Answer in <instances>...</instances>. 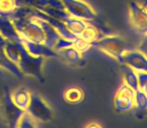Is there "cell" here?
<instances>
[{
  "label": "cell",
  "instance_id": "3957f363",
  "mask_svg": "<svg viewBox=\"0 0 147 128\" xmlns=\"http://www.w3.org/2000/svg\"><path fill=\"white\" fill-rule=\"evenodd\" d=\"M134 96H135V90L125 84L120 85L118 88L116 94H115L113 105L114 109L118 112H129L134 109Z\"/></svg>",
  "mask_w": 147,
  "mask_h": 128
},
{
  "label": "cell",
  "instance_id": "7a4b0ae2",
  "mask_svg": "<svg viewBox=\"0 0 147 128\" xmlns=\"http://www.w3.org/2000/svg\"><path fill=\"white\" fill-rule=\"evenodd\" d=\"M128 18L132 29L137 34L147 35V7L137 3L131 2L128 6Z\"/></svg>",
  "mask_w": 147,
  "mask_h": 128
},
{
  "label": "cell",
  "instance_id": "5b68a950",
  "mask_svg": "<svg viewBox=\"0 0 147 128\" xmlns=\"http://www.w3.org/2000/svg\"><path fill=\"white\" fill-rule=\"evenodd\" d=\"M118 62L129 66L136 72H147V56L135 49H127L120 56Z\"/></svg>",
  "mask_w": 147,
  "mask_h": 128
},
{
  "label": "cell",
  "instance_id": "ba28073f",
  "mask_svg": "<svg viewBox=\"0 0 147 128\" xmlns=\"http://www.w3.org/2000/svg\"><path fill=\"white\" fill-rule=\"evenodd\" d=\"M83 91L78 87L68 88L64 93V98L70 103H78L83 99Z\"/></svg>",
  "mask_w": 147,
  "mask_h": 128
},
{
  "label": "cell",
  "instance_id": "6da1fadb",
  "mask_svg": "<svg viewBox=\"0 0 147 128\" xmlns=\"http://www.w3.org/2000/svg\"><path fill=\"white\" fill-rule=\"evenodd\" d=\"M92 47H96L108 56L115 58L117 61H119L122 53L129 49L125 39L114 34L106 35L92 42Z\"/></svg>",
  "mask_w": 147,
  "mask_h": 128
},
{
  "label": "cell",
  "instance_id": "8fae6325",
  "mask_svg": "<svg viewBox=\"0 0 147 128\" xmlns=\"http://www.w3.org/2000/svg\"><path fill=\"white\" fill-rule=\"evenodd\" d=\"M87 126H98V127H100L101 125L100 124H89V125H87Z\"/></svg>",
  "mask_w": 147,
  "mask_h": 128
},
{
  "label": "cell",
  "instance_id": "8992f818",
  "mask_svg": "<svg viewBox=\"0 0 147 128\" xmlns=\"http://www.w3.org/2000/svg\"><path fill=\"white\" fill-rule=\"evenodd\" d=\"M122 72H123V80L124 83L127 84L129 87H131L133 90L139 89V85H138V75L137 72L130 68L129 66L122 64Z\"/></svg>",
  "mask_w": 147,
  "mask_h": 128
},
{
  "label": "cell",
  "instance_id": "9c48e42d",
  "mask_svg": "<svg viewBox=\"0 0 147 128\" xmlns=\"http://www.w3.org/2000/svg\"><path fill=\"white\" fill-rule=\"evenodd\" d=\"M139 89L147 95V72H137Z\"/></svg>",
  "mask_w": 147,
  "mask_h": 128
},
{
  "label": "cell",
  "instance_id": "52a82bcc",
  "mask_svg": "<svg viewBox=\"0 0 147 128\" xmlns=\"http://www.w3.org/2000/svg\"><path fill=\"white\" fill-rule=\"evenodd\" d=\"M134 109L136 110L138 114H142L147 112V95L140 89L135 91V96H134Z\"/></svg>",
  "mask_w": 147,
  "mask_h": 128
},
{
  "label": "cell",
  "instance_id": "30bf717a",
  "mask_svg": "<svg viewBox=\"0 0 147 128\" xmlns=\"http://www.w3.org/2000/svg\"><path fill=\"white\" fill-rule=\"evenodd\" d=\"M138 50L141 51L143 54H145L147 56V35L146 36H144L143 40H142L141 43L139 44V46H138Z\"/></svg>",
  "mask_w": 147,
  "mask_h": 128
},
{
  "label": "cell",
  "instance_id": "277c9868",
  "mask_svg": "<svg viewBox=\"0 0 147 128\" xmlns=\"http://www.w3.org/2000/svg\"><path fill=\"white\" fill-rule=\"evenodd\" d=\"M68 13L74 18L82 20H93L96 17V11L87 2L82 0H64Z\"/></svg>",
  "mask_w": 147,
  "mask_h": 128
}]
</instances>
